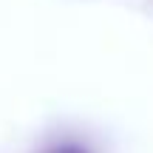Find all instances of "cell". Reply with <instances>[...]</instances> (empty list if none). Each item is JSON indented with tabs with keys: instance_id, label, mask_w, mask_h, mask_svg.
<instances>
[{
	"instance_id": "cell-1",
	"label": "cell",
	"mask_w": 153,
	"mask_h": 153,
	"mask_svg": "<svg viewBox=\"0 0 153 153\" xmlns=\"http://www.w3.org/2000/svg\"><path fill=\"white\" fill-rule=\"evenodd\" d=\"M54 153H88V150H82V148H76V145H60Z\"/></svg>"
}]
</instances>
